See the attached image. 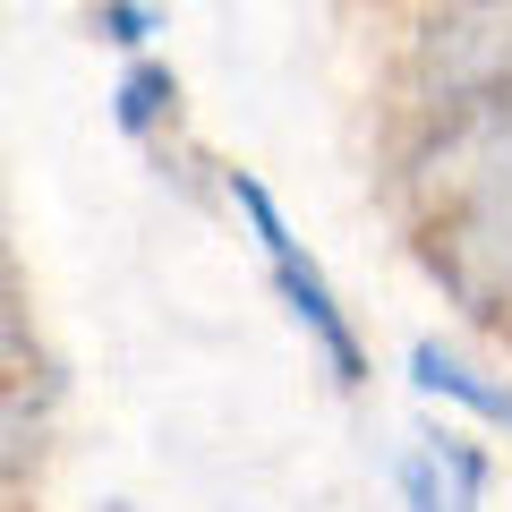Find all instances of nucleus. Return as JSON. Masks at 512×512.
I'll return each mask as SVG.
<instances>
[{
    "label": "nucleus",
    "mask_w": 512,
    "mask_h": 512,
    "mask_svg": "<svg viewBox=\"0 0 512 512\" xmlns=\"http://www.w3.org/2000/svg\"><path fill=\"white\" fill-rule=\"evenodd\" d=\"M171 103H180V77H171L163 60H128V77L111 86V120H120V137H146Z\"/></svg>",
    "instance_id": "423d86ee"
},
{
    "label": "nucleus",
    "mask_w": 512,
    "mask_h": 512,
    "mask_svg": "<svg viewBox=\"0 0 512 512\" xmlns=\"http://www.w3.org/2000/svg\"><path fill=\"white\" fill-rule=\"evenodd\" d=\"M393 487L410 512H478L487 495V453L470 436H419L393 453Z\"/></svg>",
    "instance_id": "20e7f679"
},
{
    "label": "nucleus",
    "mask_w": 512,
    "mask_h": 512,
    "mask_svg": "<svg viewBox=\"0 0 512 512\" xmlns=\"http://www.w3.org/2000/svg\"><path fill=\"white\" fill-rule=\"evenodd\" d=\"M26 359V325L9 316V299H0V384H9V367Z\"/></svg>",
    "instance_id": "1a4fd4ad"
},
{
    "label": "nucleus",
    "mask_w": 512,
    "mask_h": 512,
    "mask_svg": "<svg viewBox=\"0 0 512 512\" xmlns=\"http://www.w3.org/2000/svg\"><path fill=\"white\" fill-rule=\"evenodd\" d=\"M26 453H35V419H26V402L9 393V384H0V478L18 470Z\"/></svg>",
    "instance_id": "0eeeda50"
},
{
    "label": "nucleus",
    "mask_w": 512,
    "mask_h": 512,
    "mask_svg": "<svg viewBox=\"0 0 512 512\" xmlns=\"http://www.w3.org/2000/svg\"><path fill=\"white\" fill-rule=\"evenodd\" d=\"M231 205L248 214V231H256V248H265V265H274V291H282V308L308 325V342L325 350V367H333V384H359L367 376V359H359V333H350V316H342V299H333V282L316 274V256L291 239V222H282V205L265 197V180H248V171H231Z\"/></svg>",
    "instance_id": "f03ea898"
},
{
    "label": "nucleus",
    "mask_w": 512,
    "mask_h": 512,
    "mask_svg": "<svg viewBox=\"0 0 512 512\" xmlns=\"http://www.w3.org/2000/svg\"><path fill=\"white\" fill-rule=\"evenodd\" d=\"M94 18H103V35H111V43H128V52L154 35V9H146V0H103Z\"/></svg>",
    "instance_id": "6e6552de"
},
{
    "label": "nucleus",
    "mask_w": 512,
    "mask_h": 512,
    "mask_svg": "<svg viewBox=\"0 0 512 512\" xmlns=\"http://www.w3.org/2000/svg\"><path fill=\"white\" fill-rule=\"evenodd\" d=\"M410 384H419V393H436V402H461L470 419L512 427V384H487L470 359H453L444 342H419V350H410Z\"/></svg>",
    "instance_id": "39448f33"
},
{
    "label": "nucleus",
    "mask_w": 512,
    "mask_h": 512,
    "mask_svg": "<svg viewBox=\"0 0 512 512\" xmlns=\"http://www.w3.org/2000/svg\"><path fill=\"white\" fill-rule=\"evenodd\" d=\"M419 171H427V188L453 197L436 265L487 308L512 299V94L453 111V128L436 137V154Z\"/></svg>",
    "instance_id": "f257e3e1"
},
{
    "label": "nucleus",
    "mask_w": 512,
    "mask_h": 512,
    "mask_svg": "<svg viewBox=\"0 0 512 512\" xmlns=\"http://www.w3.org/2000/svg\"><path fill=\"white\" fill-rule=\"evenodd\" d=\"M419 86L444 111L512 94V0H453L419 35Z\"/></svg>",
    "instance_id": "7ed1b4c3"
}]
</instances>
